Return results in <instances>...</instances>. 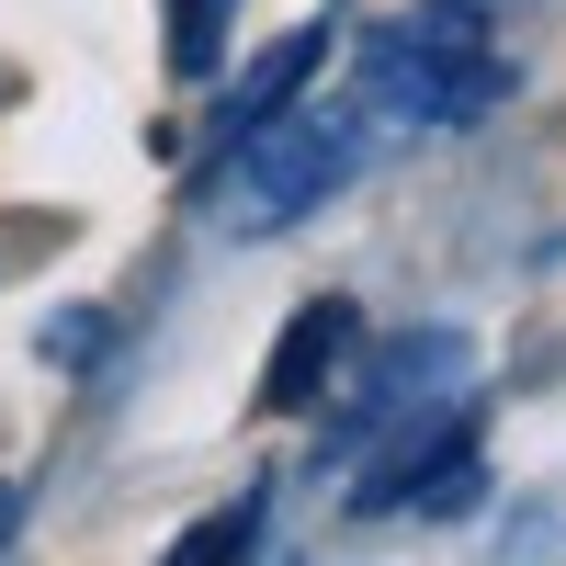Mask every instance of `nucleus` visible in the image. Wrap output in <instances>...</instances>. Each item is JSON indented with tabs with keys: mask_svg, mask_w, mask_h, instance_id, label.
<instances>
[{
	"mask_svg": "<svg viewBox=\"0 0 566 566\" xmlns=\"http://www.w3.org/2000/svg\"><path fill=\"white\" fill-rule=\"evenodd\" d=\"M363 170V114H328V103H283L261 125H239L205 170V216L216 239H283L306 227L340 181Z\"/></svg>",
	"mask_w": 566,
	"mask_h": 566,
	"instance_id": "nucleus-1",
	"label": "nucleus"
},
{
	"mask_svg": "<svg viewBox=\"0 0 566 566\" xmlns=\"http://www.w3.org/2000/svg\"><path fill=\"white\" fill-rule=\"evenodd\" d=\"M510 91L476 0H419L363 34V114L374 125H476Z\"/></svg>",
	"mask_w": 566,
	"mask_h": 566,
	"instance_id": "nucleus-2",
	"label": "nucleus"
},
{
	"mask_svg": "<svg viewBox=\"0 0 566 566\" xmlns=\"http://www.w3.org/2000/svg\"><path fill=\"white\" fill-rule=\"evenodd\" d=\"M374 442L386 453L352 476V522H386V510H464L476 499V408L431 397V408L386 419Z\"/></svg>",
	"mask_w": 566,
	"mask_h": 566,
	"instance_id": "nucleus-3",
	"label": "nucleus"
},
{
	"mask_svg": "<svg viewBox=\"0 0 566 566\" xmlns=\"http://www.w3.org/2000/svg\"><path fill=\"white\" fill-rule=\"evenodd\" d=\"M453 386H464V328H408L386 363H363V397L328 419V453H363L386 419L431 408V397H453Z\"/></svg>",
	"mask_w": 566,
	"mask_h": 566,
	"instance_id": "nucleus-4",
	"label": "nucleus"
},
{
	"mask_svg": "<svg viewBox=\"0 0 566 566\" xmlns=\"http://www.w3.org/2000/svg\"><path fill=\"white\" fill-rule=\"evenodd\" d=\"M352 363H363V317H352V295H317V306L283 317L272 374H261V408H317Z\"/></svg>",
	"mask_w": 566,
	"mask_h": 566,
	"instance_id": "nucleus-5",
	"label": "nucleus"
},
{
	"mask_svg": "<svg viewBox=\"0 0 566 566\" xmlns=\"http://www.w3.org/2000/svg\"><path fill=\"white\" fill-rule=\"evenodd\" d=\"M317 57H328V23H295L283 45H261V69H250V80H239V91L216 103V148H227L239 125H261V114H283V103H306Z\"/></svg>",
	"mask_w": 566,
	"mask_h": 566,
	"instance_id": "nucleus-6",
	"label": "nucleus"
},
{
	"mask_svg": "<svg viewBox=\"0 0 566 566\" xmlns=\"http://www.w3.org/2000/svg\"><path fill=\"white\" fill-rule=\"evenodd\" d=\"M227 23H239V0H170V80H181V91H205V80H216Z\"/></svg>",
	"mask_w": 566,
	"mask_h": 566,
	"instance_id": "nucleus-7",
	"label": "nucleus"
},
{
	"mask_svg": "<svg viewBox=\"0 0 566 566\" xmlns=\"http://www.w3.org/2000/svg\"><path fill=\"white\" fill-rule=\"evenodd\" d=\"M250 544H261V499H239V510H216V522H205V533H181L170 555H181V566H205V555H250Z\"/></svg>",
	"mask_w": 566,
	"mask_h": 566,
	"instance_id": "nucleus-8",
	"label": "nucleus"
},
{
	"mask_svg": "<svg viewBox=\"0 0 566 566\" xmlns=\"http://www.w3.org/2000/svg\"><path fill=\"white\" fill-rule=\"evenodd\" d=\"M12 510H23V488H0V522H12ZM0 544H12V533H0Z\"/></svg>",
	"mask_w": 566,
	"mask_h": 566,
	"instance_id": "nucleus-9",
	"label": "nucleus"
},
{
	"mask_svg": "<svg viewBox=\"0 0 566 566\" xmlns=\"http://www.w3.org/2000/svg\"><path fill=\"white\" fill-rule=\"evenodd\" d=\"M476 12H499V0H476Z\"/></svg>",
	"mask_w": 566,
	"mask_h": 566,
	"instance_id": "nucleus-10",
	"label": "nucleus"
}]
</instances>
